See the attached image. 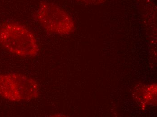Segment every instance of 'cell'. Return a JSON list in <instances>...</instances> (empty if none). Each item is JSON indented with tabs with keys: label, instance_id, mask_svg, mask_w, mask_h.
I'll use <instances>...</instances> for the list:
<instances>
[{
	"label": "cell",
	"instance_id": "cell-1",
	"mask_svg": "<svg viewBox=\"0 0 157 117\" xmlns=\"http://www.w3.org/2000/svg\"><path fill=\"white\" fill-rule=\"evenodd\" d=\"M0 46L10 54L23 58L35 57L39 51L33 33L16 22H6L0 25Z\"/></svg>",
	"mask_w": 157,
	"mask_h": 117
},
{
	"label": "cell",
	"instance_id": "cell-2",
	"mask_svg": "<svg viewBox=\"0 0 157 117\" xmlns=\"http://www.w3.org/2000/svg\"><path fill=\"white\" fill-rule=\"evenodd\" d=\"M40 92L37 82L19 73L0 74V96L14 102L27 101L37 98Z\"/></svg>",
	"mask_w": 157,
	"mask_h": 117
},
{
	"label": "cell",
	"instance_id": "cell-3",
	"mask_svg": "<svg viewBox=\"0 0 157 117\" xmlns=\"http://www.w3.org/2000/svg\"><path fill=\"white\" fill-rule=\"evenodd\" d=\"M34 17L44 30L49 34L69 35L75 30V23L72 17L53 3L41 2Z\"/></svg>",
	"mask_w": 157,
	"mask_h": 117
},
{
	"label": "cell",
	"instance_id": "cell-4",
	"mask_svg": "<svg viewBox=\"0 0 157 117\" xmlns=\"http://www.w3.org/2000/svg\"><path fill=\"white\" fill-rule=\"evenodd\" d=\"M78 2L87 4L98 5L103 3L106 0H77Z\"/></svg>",
	"mask_w": 157,
	"mask_h": 117
}]
</instances>
